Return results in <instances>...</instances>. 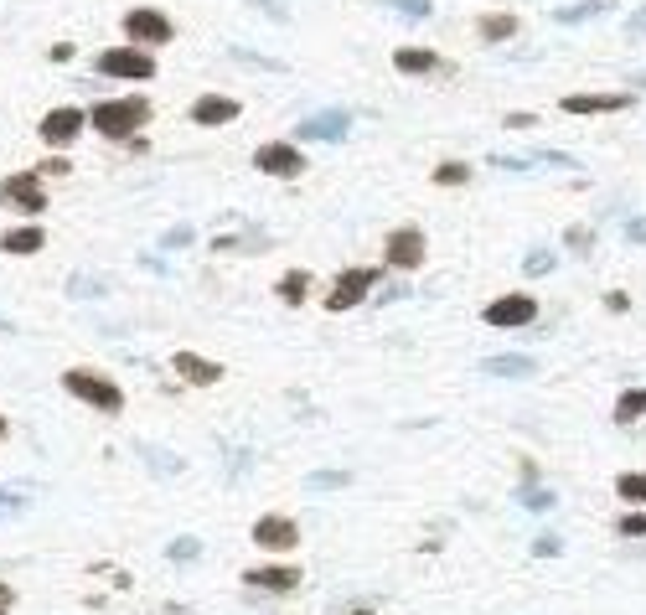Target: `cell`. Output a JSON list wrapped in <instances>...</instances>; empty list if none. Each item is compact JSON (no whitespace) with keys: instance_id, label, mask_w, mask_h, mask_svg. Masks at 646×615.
Here are the masks:
<instances>
[{"instance_id":"6da1fadb","label":"cell","mask_w":646,"mask_h":615,"mask_svg":"<svg viewBox=\"0 0 646 615\" xmlns=\"http://www.w3.org/2000/svg\"><path fill=\"white\" fill-rule=\"evenodd\" d=\"M88 125L104 140H135L140 125H150V99L145 94H125V99H99L88 109Z\"/></svg>"},{"instance_id":"7a4b0ae2","label":"cell","mask_w":646,"mask_h":615,"mask_svg":"<svg viewBox=\"0 0 646 615\" xmlns=\"http://www.w3.org/2000/svg\"><path fill=\"white\" fill-rule=\"evenodd\" d=\"M63 388L78 398V404L99 409V414H119V409H125V393H119V383L104 378V373H88V367H68V373H63Z\"/></svg>"},{"instance_id":"3957f363","label":"cell","mask_w":646,"mask_h":615,"mask_svg":"<svg viewBox=\"0 0 646 615\" xmlns=\"http://www.w3.org/2000/svg\"><path fill=\"white\" fill-rule=\"evenodd\" d=\"M0 207L16 212V218H42L47 212V187H42V176L37 171H11L6 181H0Z\"/></svg>"},{"instance_id":"277c9868","label":"cell","mask_w":646,"mask_h":615,"mask_svg":"<svg viewBox=\"0 0 646 615\" xmlns=\"http://www.w3.org/2000/svg\"><path fill=\"white\" fill-rule=\"evenodd\" d=\"M99 78H125V83H150L156 78V57H150L145 47H109V52H99Z\"/></svg>"},{"instance_id":"5b68a950","label":"cell","mask_w":646,"mask_h":615,"mask_svg":"<svg viewBox=\"0 0 646 615\" xmlns=\"http://www.w3.org/2000/svg\"><path fill=\"white\" fill-rule=\"evenodd\" d=\"M176 37V26H171V16H161L156 6H135L130 16H125V42L130 47H166Z\"/></svg>"},{"instance_id":"8992f818","label":"cell","mask_w":646,"mask_h":615,"mask_svg":"<svg viewBox=\"0 0 646 615\" xmlns=\"http://www.w3.org/2000/svg\"><path fill=\"white\" fill-rule=\"evenodd\" d=\"M83 125H88V114H83L78 104H57V109L42 114L37 135H42V145H52V150H68V145L83 135Z\"/></svg>"},{"instance_id":"52a82bcc","label":"cell","mask_w":646,"mask_h":615,"mask_svg":"<svg viewBox=\"0 0 646 615\" xmlns=\"http://www.w3.org/2000/svg\"><path fill=\"white\" fill-rule=\"evenodd\" d=\"M254 166H259L264 176L295 181V176L305 171V156H300L295 145H285V140H269V145H259V150H254Z\"/></svg>"},{"instance_id":"ba28073f","label":"cell","mask_w":646,"mask_h":615,"mask_svg":"<svg viewBox=\"0 0 646 615\" xmlns=\"http://www.w3.org/2000/svg\"><path fill=\"white\" fill-rule=\"evenodd\" d=\"M533 316H538L533 295H502V300L486 305V326H497V331H517V326H528Z\"/></svg>"},{"instance_id":"9c48e42d","label":"cell","mask_w":646,"mask_h":615,"mask_svg":"<svg viewBox=\"0 0 646 615\" xmlns=\"http://www.w3.org/2000/svg\"><path fill=\"white\" fill-rule=\"evenodd\" d=\"M378 285V269H347V274H336V285H331V295H326V305L331 311H352V305Z\"/></svg>"},{"instance_id":"30bf717a","label":"cell","mask_w":646,"mask_h":615,"mask_svg":"<svg viewBox=\"0 0 646 615\" xmlns=\"http://www.w3.org/2000/svg\"><path fill=\"white\" fill-rule=\"evenodd\" d=\"M254 543L269 548V553H290L300 543V528H295V517H280V512H269L254 522Z\"/></svg>"},{"instance_id":"8fae6325","label":"cell","mask_w":646,"mask_h":615,"mask_svg":"<svg viewBox=\"0 0 646 615\" xmlns=\"http://www.w3.org/2000/svg\"><path fill=\"white\" fill-rule=\"evenodd\" d=\"M233 119H238V99H228V94H202L192 104V125H202V130L233 125Z\"/></svg>"},{"instance_id":"7c38bea8","label":"cell","mask_w":646,"mask_h":615,"mask_svg":"<svg viewBox=\"0 0 646 615\" xmlns=\"http://www.w3.org/2000/svg\"><path fill=\"white\" fill-rule=\"evenodd\" d=\"M388 264L393 269H419L424 264V233L419 228H398L388 238Z\"/></svg>"},{"instance_id":"4fadbf2b","label":"cell","mask_w":646,"mask_h":615,"mask_svg":"<svg viewBox=\"0 0 646 615\" xmlns=\"http://www.w3.org/2000/svg\"><path fill=\"white\" fill-rule=\"evenodd\" d=\"M347 130H352V114L326 109V114H311V119H305L295 135H300V140H347Z\"/></svg>"},{"instance_id":"5bb4252c","label":"cell","mask_w":646,"mask_h":615,"mask_svg":"<svg viewBox=\"0 0 646 615\" xmlns=\"http://www.w3.org/2000/svg\"><path fill=\"white\" fill-rule=\"evenodd\" d=\"M171 367L181 373V383H197V388L223 383V367H218V362H207V357H197V352H176V357H171Z\"/></svg>"},{"instance_id":"9a60e30c","label":"cell","mask_w":646,"mask_h":615,"mask_svg":"<svg viewBox=\"0 0 646 615\" xmlns=\"http://www.w3.org/2000/svg\"><path fill=\"white\" fill-rule=\"evenodd\" d=\"M0 249H6L11 259L42 254V249H47V233H42L37 223H16V228H6V233H0Z\"/></svg>"},{"instance_id":"2e32d148","label":"cell","mask_w":646,"mask_h":615,"mask_svg":"<svg viewBox=\"0 0 646 615\" xmlns=\"http://www.w3.org/2000/svg\"><path fill=\"white\" fill-rule=\"evenodd\" d=\"M393 68L398 73H445V57L429 52V47H398L393 52Z\"/></svg>"},{"instance_id":"e0dca14e","label":"cell","mask_w":646,"mask_h":615,"mask_svg":"<svg viewBox=\"0 0 646 615\" xmlns=\"http://www.w3.org/2000/svg\"><path fill=\"white\" fill-rule=\"evenodd\" d=\"M631 99L626 94H569L564 109L569 114H615V109H626Z\"/></svg>"},{"instance_id":"ac0fdd59","label":"cell","mask_w":646,"mask_h":615,"mask_svg":"<svg viewBox=\"0 0 646 615\" xmlns=\"http://www.w3.org/2000/svg\"><path fill=\"white\" fill-rule=\"evenodd\" d=\"M243 579H249L254 584V590H295V569H285V564H264V569H249V574H243Z\"/></svg>"},{"instance_id":"d6986e66","label":"cell","mask_w":646,"mask_h":615,"mask_svg":"<svg viewBox=\"0 0 646 615\" xmlns=\"http://www.w3.org/2000/svg\"><path fill=\"white\" fill-rule=\"evenodd\" d=\"M615 419H621V424L646 419V388H626L621 398H615Z\"/></svg>"},{"instance_id":"ffe728a7","label":"cell","mask_w":646,"mask_h":615,"mask_svg":"<svg viewBox=\"0 0 646 615\" xmlns=\"http://www.w3.org/2000/svg\"><path fill=\"white\" fill-rule=\"evenodd\" d=\"M26 507H32V491H21V486H0V522L21 517Z\"/></svg>"},{"instance_id":"44dd1931","label":"cell","mask_w":646,"mask_h":615,"mask_svg":"<svg viewBox=\"0 0 646 615\" xmlns=\"http://www.w3.org/2000/svg\"><path fill=\"white\" fill-rule=\"evenodd\" d=\"M481 373H497V378H522V373H533V362H528V357H486Z\"/></svg>"},{"instance_id":"7402d4cb","label":"cell","mask_w":646,"mask_h":615,"mask_svg":"<svg viewBox=\"0 0 646 615\" xmlns=\"http://www.w3.org/2000/svg\"><path fill=\"white\" fill-rule=\"evenodd\" d=\"M305 290H311V274H305V269H290L285 280H280V300H285V305H300Z\"/></svg>"},{"instance_id":"603a6c76","label":"cell","mask_w":646,"mask_h":615,"mask_svg":"<svg viewBox=\"0 0 646 615\" xmlns=\"http://www.w3.org/2000/svg\"><path fill=\"white\" fill-rule=\"evenodd\" d=\"M481 37H486V42H507V37H517V16H486V21H481Z\"/></svg>"},{"instance_id":"cb8c5ba5","label":"cell","mask_w":646,"mask_h":615,"mask_svg":"<svg viewBox=\"0 0 646 615\" xmlns=\"http://www.w3.org/2000/svg\"><path fill=\"white\" fill-rule=\"evenodd\" d=\"M615 491H621L626 502H636V507H646V476L641 471H626L621 481H615Z\"/></svg>"},{"instance_id":"d4e9b609","label":"cell","mask_w":646,"mask_h":615,"mask_svg":"<svg viewBox=\"0 0 646 615\" xmlns=\"http://www.w3.org/2000/svg\"><path fill=\"white\" fill-rule=\"evenodd\" d=\"M68 295H78V300H99V295H104V285H99V280H88V274H73V280H68Z\"/></svg>"},{"instance_id":"484cf974","label":"cell","mask_w":646,"mask_h":615,"mask_svg":"<svg viewBox=\"0 0 646 615\" xmlns=\"http://www.w3.org/2000/svg\"><path fill=\"white\" fill-rule=\"evenodd\" d=\"M197 553H202V543H197V538H176V543H171V559H176V564L197 559Z\"/></svg>"},{"instance_id":"4316f807","label":"cell","mask_w":646,"mask_h":615,"mask_svg":"<svg viewBox=\"0 0 646 615\" xmlns=\"http://www.w3.org/2000/svg\"><path fill=\"white\" fill-rule=\"evenodd\" d=\"M466 176H471V166H460V161H445V166L435 171V181H440V187H445V181L455 187V181H466Z\"/></svg>"},{"instance_id":"83f0119b","label":"cell","mask_w":646,"mask_h":615,"mask_svg":"<svg viewBox=\"0 0 646 615\" xmlns=\"http://www.w3.org/2000/svg\"><path fill=\"white\" fill-rule=\"evenodd\" d=\"M68 171H73V161H68V156H47L37 176H68Z\"/></svg>"},{"instance_id":"f1b7e54d","label":"cell","mask_w":646,"mask_h":615,"mask_svg":"<svg viewBox=\"0 0 646 615\" xmlns=\"http://www.w3.org/2000/svg\"><path fill=\"white\" fill-rule=\"evenodd\" d=\"M181 243H192V228L181 223V228H171L166 238H161V249H181Z\"/></svg>"},{"instance_id":"f546056e","label":"cell","mask_w":646,"mask_h":615,"mask_svg":"<svg viewBox=\"0 0 646 615\" xmlns=\"http://www.w3.org/2000/svg\"><path fill=\"white\" fill-rule=\"evenodd\" d=\"M595 11H600V0H590V6H579V11H559L553 21H590Z\"/></svg>"},{"instance_id":"4dcf8cb0","label":"cell","mask_w":646,"mask_h":615,"mask_svg":"<svg viewBox=\"0 0 646 615\" xmlns=\"http://www.w3.org/2000/svg\"><path fill=\"white\" fill-rule=\"evenodd\" d=\"M522 502H528L533 512H548V507H553V491H528V497H522Z\"/></svg>"},{"instance_id":"1f68e13d","label":"cell","mask_w":646,"mask_h":615,"mask_svg":"<svg viewBox=\"0 0 646 615\" xmlns=\"http://www.w3.org/2000/svg\"><path fill=\"white\" fill-rule=\"evenodd\" d=\"M621 533L626 538H641L646 533V517H621Z\"/></svg>"},{"instance_id":"d6a6232c","label":"cell","mask_w":646,"mask_h":615,"mask_svg":"<svg viewBox=\"0 0 646 615\" xmlns=\"http://www.w3.org/2000/svg\"><path fill=\"white\" fill-rule=\"evenodd\" d=\"M548 269H553V254H533L528 259V274H548Z\"/></svg>"},{"instance_id":"836d02e7","label":"cell","mask_w":646,"mask_h":615,"mask_svg":"<svg viewBox=\"0 0 646 615\" xmlns=\"http://www.w3.org/2000/svg\"><path fill=\"white\" fill-rule=\"evenodd\" d=\"M11 605H16V590H11V584H6V579H0V615H6Z\"/></svg>"},{"instance_id":"e575fe53","label":"cell","mask_w":646,"mask_h":615,"mask_svg":"<svg viewBox=\"0 0 646 615\" xmlns=\"http://www.w3.org/2000/svg\"><path fill=\"white\" fill-rule=\"evenodd\" d=\"M398 11H409V16H429L424 0H398Z\"/></svg>"},{"instance_id":"d590c367","label":"cell","mask_w":646,"mask_h":615,"mask_svg":"<svg viewBox=\"0 0 646 615\" xmlns=\"http://www.w3.org/2000/svg\"><path fill=\"white\" fill-rule=\"evenodd\" d=\"M321 486H347V476H311V491H321Z\"/></svg>"},{"instance_id":"8d00e7d4","label":"cell","mask_w":646,"mask_h":615,"mask_svg":"<svg viewBox=\"0 0 646 615\" xmlns=\"http://www.w3.org/2000/svg\"><path fill=\"white\" fill-rule=\"evenodd\" d=\"M626 238H631V243H646V218H636V223L626 228Z\"/></svg>"},{"instance_id":"74e56055","label":"cell","mask_w":646,"mask_h":615,"mask_svg":"<svg viewBox=\"0 0 646 615\" xmlns=\"http://www.w3.org/2000/svg\"><path fill=\"white\" fill-rule=\"evenodd\" d=\"M626 32H631V37H641V32H646V11H636V16L626 21Z\"/></svg>"},{"instance_id":"f35d334b","label":"cell","mask_w":646,"mask_h":615,"mask_svg":"<svg viewBox=\"0 0 646 615\" xmlns=\"http://www.w3.org/2000/svg\"><path fill=\"white\" fill-rule=\"evenodd\" d=\"M254 6H259V11H269V16H280V21H285V6H280V0H254Z\"/></svg>"},{"instance_id":"ab89813d","label":"cell","mask_w":646,"mask_h":615,"mask_svg":"<svg viewBox=\"0 0 646 615\" xmlns=\"http://www.w3.org/2000/svg\"><path fill=\"white\" fill-rule=\"evenodd\" d=\"M0 440H6V419H0Z\"/></svg>"},{"instance_id":"60d3db41","label":"cell","mask_w":646,"mask_h":615,"mask_svg":"<svg viewBox=\"0 0 646 615\" xmlns=\"http://www.w3.org/2000/svg\"><path fill=\"white\" fill-rule=\"evenodd\" d=\"M352 615H367V610H352Z\"/></svg>"}]
</instances>
